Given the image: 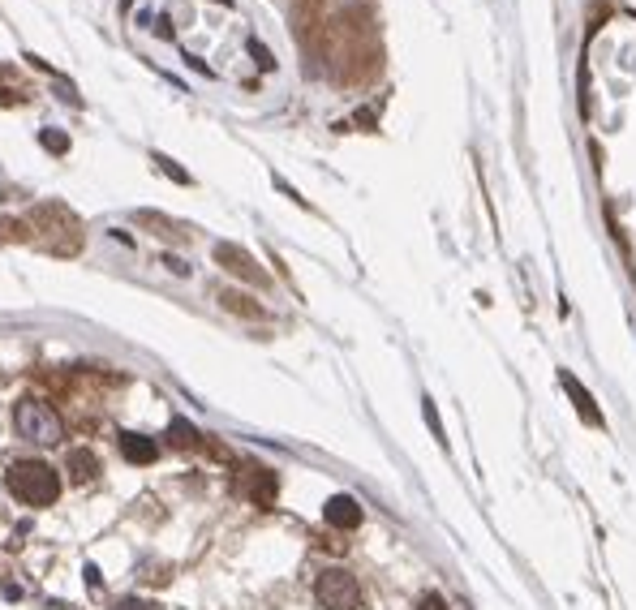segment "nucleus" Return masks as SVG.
<instances>
[{
    "mask_svg": "<svg viewBox=\"0 0 636 610\" xmlns=\"http://www.w3.org/2000/svg\"><path fill=\"white\" fill-rule=\"evenodd\" d=\"M9 228H18V224H9V220H0V241H5V237H18V232H9Z\"/></svg>",
    "mask_w": 636,
    "mask_h": 610,
    "instance_id": "nucleus-17",
    "label": "nucleus"
},
{
    "mask_svg": "<svg viewBox=\"0 0 636 610\" xmlns=\"http://www.w3.org/2000/svg\"><path fill=\"white\" fill-rule=\"evenodd\" d=\"M323 516H327L331 529H357L361 525V503L353 495H336V499H327Z\"/></svg>",
    "mask_w": 636,
    "mask_h": 610,
    "instance_id": "nucleus-6",
    "label": "nucleus"
},
{
    "mask_svg": "<svg viewBox=\"0 0 636 610\" xmlns=\"http://www.w3.org/2000/svg\"><path fill=\"white\" fill-rule=\"evenodd\" d=\"M5 482H9V495L26 507H48L61 495V477H56V469L43 460H13Z\"/></svg>",
    "mask_w": 636,
    "mask_h": 610,
    "instance_id": "nucleus-1",
    "label": "nucleus"
},
{
    "mask_svg": "<svg viewBox=\"0 0 636 610\" xmlns=\"http://www.w3.org/2000/svg\"><path fill=\"white\" fill-rule=\"evenodd\" d=\"M168 434H172V443H177V447H198V430L190 426V421H172V426H168Z\"/></svg>",
    "mask_w": 636,
    "mask_h": 610,
    "instance_id": "nucleus-11",
    "label": "nucleus"
},
{
    "mask_svg": "<svg viewBox=\"0 0 636 610\" xmlns=\"http://www.w3.org/2000/svg\"><path fill=\"white\" fill-rule=\"evenodd\" d=\"M155 159H159V168H164L168 177H177V181H190V172H185V168H177V164H172L168 155H155Z\"/></svg>",
    "mask_w": 636,
    "mask_h": 610,
    "instance_id": "nucleus-13",
    "label": "nucleus"
},
{
    "mask_svg": "<svg viewBox=\"0 0 636 610\" xmlns=\"http://www.w3.org/2000/svg\"><path fill=\"white\" fill-rule=\"evenodd\" d=\"M13 426H18L22 439H31V443H43V447H56L61 443V413L52 409L48 400H39V396H22L18 400V409H13Z\"/></svg>",
    "mask_w": 636,
    "mask_h": 610,
    "instance_id": "nucleus-2",
    "label": "nucleus"
},
{
    "mask_svg": "<svg viewBox=\"0 0 636 610\" xmlns=\"http://www.w3.org/2000/svg\"><path fill=\"white\" fill-rule=\"evenodd\" d=\"M426 421H430V430H435V439L447 443V434H443V426H439V413H435V404H430V400H426Z\"/></svg>",
    "mask_w": 636,
    "mask_h": 610,
    "instance_id": "nucleus-14",
    "label": "nucleus"
},
{
    "mask_svg": "<svg viewBox=\"0 0 636 610\" xmlns=\"http://www.w3.org/2000/svg\"><path fill=\"white\" fill-rule=\"evenodd\" d=\"M95 469H99L95 452H86V447H78V452H69V477H74V482H91Z\"/></svg>",
    "mask_w": 636,
    "mask_h": 610,
    "instance_id": "nucleus-9",
    "label": "nucleus"
},
{
    "mask_svg": "<svg viewBox=\"0 0 636 610\" xmlns=\"http://www.w3.org/2000/svg\"><path fill=\"white\" fill-rule=\"evenodd\" d=\"M559 383L568 387V396H572V404H576V413H581V417L589 421V426H602V413L594 409V396H589V391L581 387V379H576V374H568V370H563V374H559Z\"/></svg>",
    "mask_w": 636,
    "mask_h": 610,
    "instance_id": "nucleus-7",
    "label": "nucleus"
},
{
    "mask_svg": "<svg viewBox=\"0 0 636 610\" xmlns=\"http://www.w3.org/2000/svg\"><path fill=\"white\" fill-rule=\"evenodd\" d=\"M121 610H147V602H138V598H125Z\"/></svg>",
    "mask_w": 636,
    "mask_h": 610,
    "instance_id": "nucleus-16",
    "label": "nucleus"
},
{
    "mask_svg": "<svg viewBox=\"0 0 636 610\" xmlns=\"http://www.w3.org/2000/svg\"><path fill=\"white\" fill-rule=\"evenodd\" d=\"M39 142H43V147H48L52 155H65V151H69V138H65V134H56V129H43V138H39Z\"/></svg>",
    "mask_w": 636,
    "mask_h": 610,
    "instance_id": "nucleus-12",
    "label": "nucleus"
},
{
    "mask_svg": "<svg viewBox=\"0 0 636 610\" xmlns=\"http://www.w3.org/2000/svg\"><path fill=\"white\" fill-rule=\"evenodd\" d=\"M121 456L129 464H155L159 460V447L147 439V434H121Z\"/></svg>",
    "mask_w": 636,
    "mask_h": 610,
    "instance_id": "nucleus-8",
    "label": "nucleus"
},
{
    "mask_svg": "<svg viewBox=\"0 0 636 610\" xmlns=\"http://www.w3.org/2000/svg\"><path fill=\"white\" fill-rule=\"evenodd\" d=\"M220 297H224V305H228L233 314H245V318H263V314H267L263 305H254L250 297H241V293H220Z\"/></svg>",
    "mask_w": 636,
    "mask_h": 610,
    "instance_id": "nucleus-10",
    "label": "nucleus"
},
{
    "mask_svg": "<svg viewBox=\"0 0 636 610\" xmlns=\"http://www.w3.org/2000/svg\"><path fill=\"white\" fill-rule=\"evenodd\" d=\"M215 263H220L224 271H233L237 280L254 284V288H267V284H271V275L254 263V258H250V250H241V245H233V241L215 245Z\"/></svg>",
    "mask_w": 636,
    "mask_h": 610,
    "instance_id": "nucleus-4",
    "label": "nucleus"
},
{
    "mask_svg": "<svg viewBox=\"0 0 636 610\" xmlns=\"http://www.w3.org/2000/svg\"><path fill=\"white\" fill-rule=\"evenodd\" d=\"M417 610H447V602L439 598V593H426V598L417 602Z\"/></svg>",
    "mask_w": 636,
    "mask_h": 610,
    "instance_id": "nucleus-15",
    "label": "nucleus"
},
{
    "mask_svg": "<svg viewBox=\"0 0 636 610\" xmlns=\"http://www.w3.org/2000/svg\"><path fill=\"white\" fill-rule=\"evenodd\" d=\"M314 598L327 610H361V585L353 580V572L344 568H327L314 580Z\"/></svg>",
    "mask_w": 636,
    "mask_h": 610,
    "instance_id": "nucleus-3",
    "label": "nucleus"
},
{
    "mask_svg": "<svg viewBox=\"0 0 636 610\" xmlns=\"http://www.w3.org/2000/svg\"><path fill=\"white\" fill-rule=\"evenodd\" d=\"M237 486H241V495L258 503V507H271L280 495V482H276V473L263 469V464H245L241 477H237Z\"/></svg>",
    "mask_w": 636,
    "mask_h": 610,
    "instance_id": "nucleus-5",
    "label": "nucleus"
}]
</instances>
